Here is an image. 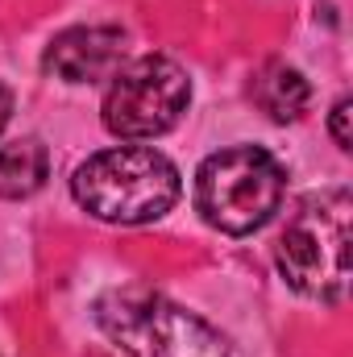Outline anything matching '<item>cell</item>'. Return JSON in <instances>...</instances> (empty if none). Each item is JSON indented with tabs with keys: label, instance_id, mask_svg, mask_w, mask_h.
I'll return each mask as SVG.
<instances>
[{
	"label": "cell",
	"instance_id": "6da1fadb",
	"mask_svg": "<svg viewBox=\"0 0 353 357\" xmlns=\"http://www.w3.org/2000/svg\"><path fill=\"white\" fill-rule=\"evenodd\" d=\"M179 171L154 146H112L75 167V204L108 225H150L179 199Z\"/></svg>",
	"mask_w": 353,
	"mask_h": 357
},
{
	"label": "cell",
	"instance_id": "7a4b0ae2",
	"mask_svg": "<svg viewBox=\"0 0 353 357\" xmlns=\"http://www.w3.org/2000/svg\"><path fill=\"white\" fill-rule=\"evenodd\" d=\"M350 225L353 199L345 187H329L303 195L291 212L287 229L278 233L274 262L287 287L308 299L337 303L350 291Z\"/></svg>",
	"mask_w": 353,
	"mask_h": 357
},
{
	"label": "cell",
	"instance_id": "3957f363",
	"mask_svg": "<svg viewBox=\"0 0 353 357\" xmlns=\"http://www.w3.org/2000/svg\"><path fill=\"white\" fill-rule=\"evenodd\" d=\"M96 324L129 357H241L204 316L146 287L108 291L96 303Z\"/></svg>",
	"mask_w": 353,
	"mask_h": 357
},
{
	"label": "cell",
	"instance_id": "277c9868",
	"mask_svg": "<svg viewBox=\"0 0 353 357\" xmlns=\"http://www.w3.org/2000/svg\"><path fill=\"white\" fill-rule=\"evenodd\" d=\"M283 191H287V171L262 146L216 150L195 171L200 216L229 237H246V233L262 229L278 212Z\"/></svg>",
	"mask_w": 353,
	"mask_h": 357
},
{
	"label": "cell",
	"instance_id": "5b68a950",
	"mask_svg": "<svg viewBox=\"0 0 353 357\" xmlns=\"http://www.w3.org/2000/svg\"><path fill=\"white\" fill-rule=\"evenodd\" d=\"M191 104V79L167 54H142L117 67L112 84L104 91L100 116L104 129L121 142H150L179 125Z\"/></svg>",
	"mask_w": 353,
	"mask_h": 357
},
{
	"label": "cell",
	"instance_id": "8992f818",
	"mask_svg": "<svg viewBox=\"0 0 353 357\" xmlns=\"http://www.w3.org/2000/svg\"><path fill=\"white\" fill-rule=\"evenodd\" d=\"M125 59V33L112 25H75L50 38L42 54V71L63 84H96L112 79Z\"/></svg>",
	"mask_w": 353,
	"mask_h": 357
},
{
	"label": "cell",
	"instance_id": "52a82bcc",
	"mask_svg": "<svg viewBox=\"0 0 353 357\" xmlns=\"http://www.w3.org/2000/svg\"><path fill=\"white\" fill-rule=\"evenodd\" d=\"M50 178V154L38 137L0 146V199H29Z\"/></svg>",
	"mask_w": 353,
	"mask_h": 357
},
{
	"label": "cell",
	"instance_id": "ba28073f",
	"mask_svg": "<svg viewBox=\"0 0 353 357\" xmlns=\"http://www.w3.org/2000/svg\"><path fill=\"white\" fill-rule=\"evenodd\" d=\"M254 100L262 104V112H270V121L287 125V121H299L308 112V100H312V88L308 79L287 67V63H266L262 75L254 79Z\"/></svg>",
	"mask_w": 353,
	"mask_h": 357
},
{
	"label": "cell",
	"instance_id": "9c48e42d",
	"mask_svg": "<svg viewBox=\"0 0 353 357\" xmlns=\"http://www.w3.org/2000/svg\"><path fill=\"white\" fill-rule=\"evenodd\" d=\"M350 116H353V100H350V96H341V100L333 104V116H329V133H333V142H337V150H353Z\"/></svg>",
	"mask_w": 353,
	"mask_h": 357
},
{
	"label": "cell",
	"instance_id": "30bf717a",
	"mask_svg": "<svg viewBox=\"0 0 353 357\" xmlns=\"http://www.w3.org/2000/svg\"><path fill=\"white\" fill-rule=\"evenodd\" d=\"M8 116H13V91L0 84V133H4V125H8Z\"/></svg>",
	"mask_w": 353,
	"mask_h": 357
}]
</instances>
